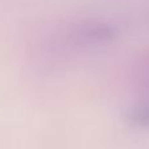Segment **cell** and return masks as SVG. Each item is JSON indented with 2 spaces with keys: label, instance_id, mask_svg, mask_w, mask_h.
I'll list each match as a JSON object with an SVG mask.
<instances>
[{
  "label": "cell",
  "instance_id": "6da1fadb",
  "mask_svg": "<svg viewBox=\"0 0 149 149\" xmlns=\"http://www.w3.org/2000/svg\"><path fill=\"white\" fill-rule=\"evenodd\" d=\"M126 119L132 127L148 128L149 127V102L141 103V105L131 109L127 113Z\"/></svg>",
  "mask_w": 149,
  "mask_h": 149
},
{
  "label": "cell",
  "instance_id": "7a4b0ae2",
  "mask_svg": "<svg viewBox=\"0 0 149 149\" xmlns=\"http://www.w3.org/2000/svg\"><path fill=\"white\" fill-rule=\"evenodd\" d=\"M147 72H145V77H144V80L147 81V89L149 90V62L147 63Z\"/></svg>",
  "mask_w": 149,
  "mask_h": 149
}]
</instances>
